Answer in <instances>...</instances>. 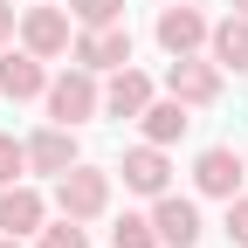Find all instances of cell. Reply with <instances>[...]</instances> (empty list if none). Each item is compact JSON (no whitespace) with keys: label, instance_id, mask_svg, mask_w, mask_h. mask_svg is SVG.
I'll use <instances>...</instances> for the list:
<instances>
[{"label":"cell","instance_id":"cell-1","mask_svg":"<svg viewBox=\"0 0 248 248\" xmlns=\"http://www.w3.org/2000/svg\"><path fill=\"white\" fill-rule=\"evenodd\" d=\"M42 97H48V117H55V124H69V131H76V124H90V117L104 110V90H97V69H83V62H76L69 76H55V83L42 90Z\"/></svg>","mask_w":248,"mask_h":248},{"label":"cell","instance_id":"cell-2","mask_svg":"<svg viewBox=\"0 0 248 248\" xmlns=\"http://www.w3.org/2000/svg\"><path fill=\"white\" fill-rule=\"evenodd\" d=\"M55 207L69 214V221H97V214L110 207V172H97V166H69L55 179Z\"/></svg>","mask_w":248,"mask_h":248},{"label":"cell","instance_id":"cell-3","mask_svg":"<svg viewBox=\"0 0 248 248\" xmlns=\"http://www.w3.org/2000/svg\"><path fill=\"white\" fill-rule=\"evenodd\" d=\"M166 90L186 104V110H200L221 97V62H200V55H172V69H166Z\"/></svg>","mask_w":248,"mask_h":248},{"label":"cell","instance_id":"cell-4","mask_svg":"<svg viewBox=\"0 0 248 248\" xmlns=\"http://www.w3.org/2000/svg\"><path fill=\"white\" fill-rule=\"evenodd\" d=\"M69 55L83 62V69H124L131 62V28H83V35L69 42Z\"/></svg>","mask_w":248,"mask_h":248},{"label":"cell","instance_id":"cell-5","mask_svg":"<svg viewBox=\"0 0 248 248\" xmlns=\"http://www.w3.org/2000/svg\"><path fill=\"white\" fill-rule=\"evenodd\" d=\"M152 35H159L166 55H193V48L207 42V14H200V0H172V7L159 14V28H152Z\"/></svg>","mask_w":248,"mask_h":248},{"label":"cell","instance_id":"cell-6","mask_svg":"<svg viewBox=\"0 0 248 248\" xmlns=\"http://www.w3.org/2000/svg\"><path fill=\"white\" fill-rule=\"evenodd\" d=\"M241 172H248V159H241V152L207 145V152H200V166H193V186H200L207 200H234V193H241Z\"/></svg>","mask_w":248,"mask_h":248},{"label":"cell","instance_id":"cell-7","mask_svg":"<svg viewBox=\"0 0 248 248\" xmlns=\"http://www.w3.org/2000/svg\"><path fill=\"white\" fill-rule=\"evenodd\" d=\"M152 228H159V248H193L207 228H200V207L179 200V193H159V207H152Z\"/></svg>","mask_w":248,"mask_h":248},{"label":"cell","instance_id":"cell-8","mask_svg":"<svg viewBox=\"0 0 248 248\" xmlns=\"http://www.w3.org/2000/svg\"><path fill=\"white\" fill-rule=\"evenodd\" d=\"M21 42L35 48L42 62H48V55H69V42H76V35H69V14H62V7H28V14H21Z\"/></svg>","mask_w":248,"mask_h":248},{"label":"cell","instance_id":"cell-9","mask_svg":"<svg viewBox=\"0 0 248 248\" xmlns=\"http://www.w3.org/2000/svg\"><path fill=\"white\" fill-rule=\"evenodd\" d=\"M42 221H48V200L35 193V186H0V228L7 234H42Z\"/></svg>","mask_w":248,"mask_h":248},{"label":"cell","instance_id":"cell-10","mask_svg":"<svg viewBox=\"0 0 248 248\" xmlns=\"http://www.w3.org/2000/svg\"><path fill=\"white\" fill-rule=\"evenodd\" d=\"M124 186L145 200H159L166 186H172V166H166V145H138V152H124Z\"/></svg>","mask_w":248,"mask_h":248},{"label":"cell","instance_id":"cell-11","mask_svg":"<svg viewBox=\"0 0 248 248\" xmlns=\"http://www.w3.org/2000/svg\"><path fill=\"white\" fill-rule=\"evenodd\" d=\"M28 166L48 172V179H62V172L76 166V131H69V124H48V131H35V138H28Z\"/></svg>","mask_w":248,"mask_h":248},{"label":"cell","instance_id":"cell-12","mask_svg":"<svg viewBox=\"0 0 248 248\" xmlns=\"http://www.w3.org/2000/svg\"><path fill=\"white\" fill-rule=\"evenodd\" d=\"M42 90H48V76H42V55H35V48H21V55H0V97L28 104V97H42Z\"/></svg>","mask_w":248,"mask_h":248},{"label":"cell","instance_id":"cell-13","mask_svg":"<svg viewBox=\"0 0 248 248\" xmlns=\"http://www.w3.org/2000/svg\"><path fill=\"white\" fill-rule=\"evenodd\" d=\"M145 104H152V76H138L131 62H124V69L110 76V90H104V110L110 117H138Z\"/></svg>","mask_w":248,"mask_h":248},{"label":"cell","instance_id":"cell-14","mask_svg":"<svg viewBox=\"0 0 248 248\" xmlns=\"http://www.w3.org/2000/svg\"><path fill=\"white\" fill-rule=\"evenodd\" d=\"M207 48L221 69H248V14H228L221 28H207Z\"/></svg>","mask_w":248,"mask_h":248},{"label":"cell","instance_id":"cell-15","mask_svg":"<svg viewBox=\"0 0 248 248\" xmlns=\"http://www.w3.org/2000/svg\"><path fill=\"white\" fill-rule=\"evenodd\" d=\"M138 124H145V145H172V138H186V124H193V117H186L179 97H166V104H145Z\"/></svg>","mask_w":248,"mask_h":248},{"label":"cell","instance_id":"cell-16","mask_svg":"<svg viewBox=\"0 0 248 248\" xmlns=\"http://www.w3.org/2000/svg\"><path fill=\"white\" fill-rule=\"evenodd\" d=\"M110 248H159V228H152V214H124L110 228Z\"/></svg>","mask_w":248,"mask_h":248},{"label":"cell","instance_id":"cell-17","mask_svg":"<svg viewBox=\"0 0 248 248\" xmlns=\"http://www.w3.org/2000/svg\"><path fill=\"white\" fill-rule=\"evenodd\" d=\"M69 14H76L83 28H117V21H124V0H69Z\"/></svg>","mask_w":248,"mask_h":248},{"label":"cell","instance_id":"cell-18","mask_svg":"<svg viewBox=\"0 0 248 248\" xmlns=\"http://www.w3.org/2000/svg\"><path fill=\"white\" fill-rule=\"evenodd\" d=\"M42 248H90V241H83V221H69V214H62L55 228H42Z\"/></svg>","mask_w":248,"mask_h":248},{"label":"cell","instance_id":"cell-19","mask_svg":"<svg viewBox=\"0 0 248 248\" xmlns=\"http://www.w3.org/2000/svg\"><path fill=\"white\" fill-rule=\"evenodd\" d=\"M28 172V145H14V138H0V186H14Z\"/></svg>","mask_w":248,"mask_h":248},{"label":"cell","instance_id":"cell-20","mask_svg":"<svg viewBox=\"0 0 248 248\" xmlns=\"http://www.w3.org/2000/svg\"><path fill=\"white\" fill-rule=\"evenodd\" d=\"M228 241H234V248H248V193H234V200H228Z\"/></svg>","mask_w":248,"mask_h":248},{"label":"cell","instance_id":"cell-21","mask_svg":"<svg viewBox=\"0 0 248 248\" xmlns=\"http://www.w3.org/2000/svg\"><path fill=\"white\" fill-rule=\"evenodd\" d=\"M7 35H14V7L0 0V42H7Z\"/></svg>","mask_w":248,"mask_h":248},{"label":"cell","instance_id":"cell-22","mask_svg":"<svg viewBox=\"0 0 248 248\" xmlns=\"http://www.w3.org/2000/svg\"><path fill=\"white\" fill-rule=\"evenodd\" d=\"M0 248H21V234H7V241H0Z\"/></svg>","mask_w":248,"mask_h":248},{"label":"cell","instance_id":"cell-23","mask_svg":"<svg viewBox=\"0 0 248 248\" xmlns=\"http://www.w3.org/2000/svg\"><path fill=\"white\" fill-rule=\"evenodd\" d=\"M234 14H248V0H234Z\"/></svg>","mask_w":248,"mask_h":248}]
</instances>
